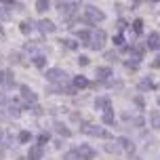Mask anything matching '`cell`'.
I'll list each match as a JSON object with an SVG mask.
<instances>
[{"instance_id":"6da1fadb","label":"cell","mask_w":160,"mask_h":160,"mask_svg":"<svg viewBox=\"0 0 160 160\" xmlns=\"http://www.w3.org/2000/svg\"><path fill=\"white\" fill-rule=\"evenodd\" d=\"M105 19L103 15V11H99L97 7H84V15H82V21L88 25H93V23H101Z\"/></svg>"},{"instance_id":"7a4b0ae2","label":"cell","mask_w":160,"mask_h":160,"mask_svg":"<svg viewBox=\"0 0 160 160\" xmlns=\"http://www.w3.org/2000/svg\"><path fill=\"white\" fill-rule=\"evenodd\" d=\"M80 133L82 135H91V137H103V139H110V133L103 131L101 127H97V124H91V122H82L80 124Z\"/></svg>"},{"instance_id":"3957f363","label":"cell","mask_w":160,"mask_h":160,"mask_svg":"<svg viewBox=\"0 0 160 160\" xmlns=\"http://www.w3.org/2000/svg\"><path fill=\"white\" fill-rule=\"evenodd\" d=\"M105 38H108V34L103 30H91V42H88V47L95 48V51H101Z\"/></svg>"},{"instance_id":"277c9868","label":"cell","mask_w":160,"mask_h":160,"mask_svg":"<svg viewBox=\"0 0 160 160\" xmlns=\"http://www.w3.org/2000/svg\"><path fill=\"white\" fill-rule=\"evenodd\" d=\"M47 80L55 82V84H63V82H68V74L59 68H51V70H47Z\"/></svg>"},{"instance_id":"5b68a950","label":"cell","mask_w":160,"mask_h":160,"mask_svg":"<svg viewBox=\"0 0 160 160\" xmlns=\"http://www.w3.org/2000/svg\"><path fill=\"white\" fill-rule=\"evenodd\" d=\"M19 93H21V99H23L28 105L36 103V95H34V91L28 87V84H21V87H19Z\"/></svg>"},{"instance_id":"8992f818","label":"cell","mask_w":160,"mask_h":160,"mask_svg":"<svg viewBox=\"0 0 160 160\" xmlns=\"http://www.w3.org/2000/svg\"><path fill=\"white\" fill-rule=\"evenodd\" d=\"M76 152H78V156L80 158H84V160H93L97 156V152L91 148V145H87V143H82V145H78L76 148Z\"/></svg>"},{"instance_id":"52a82bcc","label":"cell","mask_w":160,"mask_h":160,"mask_svg":"<svg viewBox=\"0 0 160 160\" xmlns=\"http://www.w3.org/2000/svg\"><path fill=\"white\" fill-rule=\"evenodd\" d=\"M57 11L61 13V17H63V19H72L74 13H76V7H72V4H65V2H59V4H57Z\"/></svg>"},{"instance_id":"ba28073f","label":"cell","mask_w":160,"mask_h":160,"mask_svg":"<svg viewBox=\"0 0 160 160\" xmlns=\"http://www.w3.org/2000/svg\"><path fill=\"white\" fill-rule=\"evenodd\" d=\"M36 25H38V30L42 34H53V32H55V23H53L51 19H40Z\"/></svg>"},{"instance_id":"9c48e42d","label":"cell","mask_w":160,"mask_h":160,"mask_svg":"<svg viewBox=\"0 0 160 160\" xmlns=\"http://www.w3.org/2000/svg\"><path fill=\"white\" fill-rule=\"evenodd\" d=\"M148 48L152 51H160V34L158 32H152L148 36Z\"/></svg>"},{"instance_id":"30bf717a","label":"cell","mask_w":160,"mask_h":160,"mask_svg":"<svg viewBox=\"0 0 160 160\" xmlns=\"http://www.w3.org/2000/svg\"><path fill=\"white\" fill-rule=\"evenodd\" d=\"M95 108H97V110H103V112L112 110V101H110V97H97V99H95Z\"/></svg>"},{"instance_id":"8fae6325","label":"cell","mask_w":160,"mask_h":160,"mask_svg":"<svg viewBox=\"0 0 160 160\" xmlns=\"http://www.w3.org/2000/svg\"><path fill=\"white\" fill-rule=\"evenodd\" d=\"M118 145L124 150V152H133V150H135V143H133L128 137H118Z\"/></svg>"},{"instance_id":"7c38bea8","label":"cell","mask_w":160,"mask_h":160,"mask_svg":"<svg viewBox=\"0 0 160 160\" xmlns=\"http://www.w3.org/2000/svg\"><path fill=\"white\" fill-rule=\"evenodd\" d=\"M42 158V145H34L28 152V160H40Z\"/></svg>"},{"instance_id":"4fadbf2b","label":"cell","mask_w":160,"mask_h":160,"mask_svg":"<svg viewBox=\"0 0 160 160\" xmlns=\"http://www.w3.org/2000/svg\"><path fill=\"white\" fill-rule=\"evenodd\" d=\"M97 76H99V82H108L112 78V70L110 68H97Z\"/></svg>"},{"instance_id":"5bb4252c","label":"cell","mask_w":160,"mask_h":160,"mask_svg":"<svg viewBox=\"0 0 160 160\" xmlns=\"http://www.w3.org/2000/svg\"><path fill=\"white\" fill-rule=\"evenodd\" d=\"M53 128H55L57 135H61V137H70V128L65 127L63 122H53Z\"/></svg>"},{"instance_id":"9a60e30c","label":"cell","mask_w":160,"mask_h":160,"mask_svg":"<svg viewBox=\"0 0 160 160\" xmlns=\"http://www.w3.org/2000/svg\"><path fill=\"white\" fill-rule=\"evenodd\" d=\"M7 88H15L17 82H15V76H13V72H4V82H2Z\"/></svg>"},{"instance_id":"2e32d148","label":"cell","mask_w":160,"mask_h":160,"mask_svg":"<svg viewBox=\"0 0 160 160\" xmlns=\"http://www.w3.org/2000/svg\"><path fill=\"white\" fill-rule=\"evenodd\" d=\"M88 84H91V82H88L84 76H74V87H76V91H78V88H87Z\"/></svg>"},{"instance_id":"e0dca14e","label":"cell","mask_w":160,"mask_h":160,"mask_svg":"<svg viewBox=\"0 0 160 160\" xmlns=\"http://www.w3.org/2000/svg\"><path fill=\"white\" fill-rule=\"evenodd\" d=\"M91 30H93V28H91ZM91 30H78V32H76V36H78L87 47H88V42H91Z\"/></svg>"},{"instance_id":"ac0fdd59","label":"cell","mask_w":160,"mask_h":160,"mask_svg":"<svg viewBox=\"0 0 160 160\" xmlns=\"http://www.w3.org/2000/svg\"><path fill=\"white\" fill-rule=\"evenodd\" d=\"M139 57H133V59H128V61H124V68L127 70H131V72H137V68H139Z\"/></svg>"},{"instance_id":"d6986e66","label":"cell","mask_w":160,"mask_h":160,"mask_svg":"<svg viewBox=\"0 0 160 160\" xmlns=\"http://www.w3.org/2000/svg\"><path fill=\"white\" fill-rule=\"evenodd\" d=\"M137 88H139V91H150V88H154V84H152L150 78H141L137 82Z\"/></svg>"},{"instance_id":"ffe728a7","label":"cell","mask_w":160,"mask_h":160,"mask_svg":"<svg viewBox=\"0 0 160 160\" xmlns=\"http://www.w3.org/2000/svg\"><path fill=\"white\" fill-rule=\"evenodd\" d=\"M48 8H51V2L48 0H36V11L38 13H47Z\"/></svg>"},{"instance_id":"44dd1931","label":"cell","mask_w":160,"mask_h":160,"mask_svg":"<svg viewBox=\"0 0 160 160\" xmlns=\"http://www.w3.org/2000/svg\"><path fill=\"white\" fill-rule=\"evenodd\" d=\"M17 141H19V143H30V141H32V133H30V131H21V133L17 135Z\"/></svg>"},{"instance_id":"7402d4cb","label":"cell","mask_w":160,"mask_h":160,"mask_svg":"<svg viewBox=\"0 0 160 160\" xmlns=\"http://www.w3.org/2000/svg\"><path fill=\"white\" fill-rule=\"evenodd\" d=\"M8 59H11V63H21V65H28V61H23V55H21V53H11V55H8Z\"/></svg>"},{"instance_id":"603a6c76","label":"cell","mask_w":160,"mask_h":160,"mask_svg":"<svg viewBox=\"0 0 160 160\" xmlns=\"http://www.w3.org/2000/svg\"><path fill=\"white\" fill-rule=\"evenodd\" d=\"M150 124H152V128H160V112L150 114Z\"/></svg>"},{"instance_id":"cb8c5ba5","label":"cell","mask_w":160,"mask_h":160,"mask_svg":"<svg viewBox=\"0 0 160 160\" xmlns=\"http://www.w3.org/2000/svg\"><path fill=\"white\" fill-rule=\"evenodd\" d=\"M19 30H21V34L28 36V34L32 32V21H21V23H19Z\"/></svg>"},{"instance_id":"d4e9b609","label":"cell","mask_w":160,"mask_h":160,"mask_svg":"<svg viewBox=\"0 0 160 160\" xmlns=\"http://www.w3.org/2000/svg\"><path fill=\"white\" fill-rule=\"evenodd\" d=\"M101 122H103V124H114V114H112V110H108V112L101 116Z\"/></svg>"},{"instance_id":"484cf974","label":"cell","mask_w":160,"mask_h":160,"mask_svg":"<svg viewBox=\"0 0 160 160\" xmlns=\"http://www.w3.org/2000/svg\"><path fill=\"white\" fill-rule=\"evenodd\" d=\"M34 65L42 70V68L47 65V59H44V57H42V55H36V57H34Z\"/></svg>"},{"instance_id":"4316f807","label":"cell","mask_w":160,"mask_h":160,"mask_svg":"<svg viewBox=\"0 0 160 160\" xmlns=\"http://www.w3.org/2000/svg\"><path fill=\"white\" fill-rule=\"evenodd\" d=\"M103 57L108 59V61H116V59H118V51H105Z\"/></svg>"},{"instance_id":"83f0119b","label":"cell","mask_w":160,"mask_h":160,"mask_svg":"<svg viewBox=\"0 0 160 160\" xmlns=\"http://www.w3.org/2000/svg\"><path fill=\"white\" fill-rule=\"evenodd\" d=\"M141 30H143V21L141 19H135L133 21V34H139Z\"/></svg>"},{"instance_id":"f1b7e54d","label":"cell","mask_w":160,"mask_h":160,"mask_svg":"<svg viewBox=\"0 0 160 160\" xmlns=\"http://www.w3.org/2000/svg\"><path fill=\"white\" fill-rule=\"evenodd\" d=\"M61 44H65L70 51H76V48H78V42H76V40H61Z\"/></svg>"},{"instance_id":"f546056e","label":"cell","mask_w":160,"mask_h":160,"mask_svg":"<svg viewBox=\"0 0 160 160\" xmlns=\"http://www.w3.org/2000/svg\"><path fill=\"white\" fill-rule=\"evenodd\" d=\"M63 160H80V156H78V152H76V150H72V152H68L63 156Z\"/></svg>"},{"instance_id":"4dcf8cb0","label":"cell","mask_w":160,"mask_h":160,"mask_svg":"<svg viewBox=\"0 0 160 160\" xmlns=\"http://www.w3.org/2000/svg\"><path fill=\"white\" fill-rule=\"evenodd\" d=\"M105 152L116 154V152H120V148H116V143H105Z\"/></svg>"},{"instance_id":"1f68e13d","label":"cell","mask_w":160,"mask_h":160,"mask_svg":"<svg viewBox=\"0 0 160 160\" xmlns=\"http://www.w3.org/2000/svg\"><path fill=\"white\" fill-rule=\"evenodd\" d=\"M36 48H38L36 42H25V51H28V53H36Z\"/></svg>"},{"instance_id":"d6a6232c","label":"cell","mask_w":160,"mask_h":160,"mask_svg":"<svg viewBox=\"0 0 160 160\" xmlns=\"http://www.w3.org/2000/svg\"><path fill=\"white\" fill-rule=\"evenodd\" d=\"M88 63H91V59H88L87 55H80L78 57V65H82V68H84V65H88Z\"/></svg>"},{"instance_id":"836d02e7","label":"cell","mask_w":160,"mask_h":160,"mask_svg":"<svg viewBox=\"0 0 160 160\" xmlns=\"http://www.w3.org/2000/svg\"><path fill=\"white\" fill-rule=\"evenodd\" d=\"M114 44H116V47H124V38H122V36H114Z\"/></svg>"},{"instance_id":"e575fe53","label":"cell","mask_w":160,"mask_h":160,"mask_svg":"<svg viewBox=\"0 0 160 160\" xmlns=\"http://www.w3.org/2000/svg\"><path fill=\"white\" fill-rule=\"evenodd\" d=\"M48 141V133H42V135L38 137V145H44Z\"/></svg>"},{"instance_id":"d590c367","label":"cell","mask_w":160,"mask_h":160,"mask_svg":"<svg viewBox=\"0 0 160 160\" xmlns=\"http://www.w3.org/2000/svg\"><path fill=\"white\" fill-rule=\"evenodd\" d=\"M133 124H135V127H143V124H145V120L141 118V116H137V118H133Z\"/></svg>"},{"instance_id":"8d00e7d4","label":"cell","mask_w":160,"mask_h":160,"mask_svg":"<svg viewBox=\"0 0 160 160\" xmlns=\"http://www.w3.org/2000/svg\"><path fill=\"white\" fill-rule=\"evenodd\" d=\"M135 103H137V108H143V105H145V99L141 95H137L135 97Z\"/></svg>"},{"instance_id":"74e56055","label":"cell","mask_w":160,"mask_h":160,"mask_svg":"<svg viewBox=\"0 0 160 160\" xmlns=\"http://www.w3.org/2000/svg\"><path fill=\"white\" fill-rule=\"evenodd\" d=\"M4 112H7V110H0V120L7 122V120H11V114H4Z\"/></svg>"},{"instance_id":"f35d334b","label":"cell","mask_w":160,"mask_h":160,"mask_svg":"<svg viewBox=\"0 0 160 160\" xmlns=\"http://www.w3.org/2000/svg\"><path fill=\"white\" fill-rule=\"evenodd\" d=\"M124 19H118V21H116V28H118V32H122V30H124Z\"/></svg>"},{"instance_id":"ab89813d","label":"cell","mask_w":160,"mask_h":160,"mask_svg":"<svg viewBox=\"0 0 160 160\" xmlns=\"http://www.w3.org/2000/svg\"><path fill=\"white\" fill-rule=\"evenodd\" d=\"M30 108H32V112L36 114V116H40V114H42V108H40V105H30Z\"/></svg>"},{"instance_id":"60d3db41","label":"cell","mask_w":160,"mask_h":160,"mask_svg":"<svg viewBox=\"0 0 160 160\" xmlns=\"http://www.w3.org/2000/svg\"><path fill=\"white\" fill-rule=\"evenodd\" d=\"M80 2H82V0H68V4H72V7H76V8L80 7Z\"/></svg>"},{"instance_id":"b9f144b4","label":"cell","mask_w":160,"mask_h":160,"mask_svg":"<svg viewBox=\"0 0 160 160\" xmlns=\"http://www.w3.org/2000/svg\"><path fill=\"white\" fill-rule=\"evenodd\" d=\"M0 4H8V7H13V4H15V0H0Z\"/></svg>"},{"instance_id":"7bdbcfd3","label":"cell","mask_w":160,"mask_h":160,"mask_svg":"<svg viewBox=\"0 0 160 160\" xmlns=\"http://www.w3.org/2000/svg\"><path fill=\"white\" fill-rule=\"evenodd\" d=\"M152 68H160V57H156V59H154V63H152Z\"/></svg>"},{"instance_id":"ee69618b","label":"cell","mask_w":160,"mask_h":160,"mask_svg":"<svg viewBox=\"0 0 160 160\" xmlns=\"http://www.w3.org/2000/svg\"><path fill=\"white\" fill-rule=\"evenodd\" d=\"M4 103H7V97H4L2 93H0V105H4Z\"/></svg>"},{"instance_id":"f6af8a7d","label":"cell","mask_w":160,"mask_h":160,"mask_svg":"<svg viewBox=\"0 0 160 160\" xmlns=\"http://www.w3.org/2000/svg\"><path fill=\"white\" fill-rule=\"evenodd\" d=\"M72 120H76V122H78V120H80V114H78V112H74V114H72Z\"/></svg>"},{"instance_id":"bcb514c9","label":"cell","mask_w":160,"mask_h":160,"mask_svg":"<svg viewBox=\"0 0 160 160\" xmlns=\"http://www.w3.org/2000/svg\"><path fill=\"white\" fill-rule=\"evenodd\" d=\"M2 82H4V72L0 70V84H2Z\"/></svg>"},{"instance_id":"7dc6e473","label":"cell","mask_w":160,"mask_h":160,"mask_svg":"<svg viewBox=\"0 0 160 160\" xmlns=\"http://www.w3.org/2000/svg\"><path fill=\"white\" fill-rule=\"evenodd\" d=\"M0 38H4V30H2V25H0Z\"/></svg>"},{"instance_id":"c3c4849f","label":"cell","mask_w":160,"mask_h":160,"mask_svg":"<svg viewBox=\"0 0 160 160\" xmlns=\"http://www.w3.org/2000/svg\"><path fill=\"white\" fill-rule=\"evenodd\" d=\"M2 156H4V152H2V150H0V158H2Z\"/></svg>"},{"instance_id":"681fc988","label":"cell","mask_w":160,"mask_h":160,"mask_svg":"<svg viewBox=\"0 0 160 160\" xmlns=\"http://www.w3.org/2000/svg\"><path fill=\"white\" fill-rule=\"evenodd\" d=\"M17 160H28V158H17Z\"/></svg>"},{"instance_id":"f907efd6","label":"cell","mask_w":160,"mask_h":160,"mask_svg":"<svg viewBox=\"0 0 160 160\" xmlns=\"http://www.w3.org/2000/svg\"><path fill=\"white\" fill-rule=\"evenodd\" d=\"M59 2H63V0H59Z\"/></svg>"},{"instance_id":"816d5d0a","label":"cell","mask_w":160,"mask_h":160,"mask_svg":"<svg viewBox=\"0 0 160 160\" xmlns=\"http://www.w3.org/2000/svg\"><path fill=\"white\" fill-rule=\"evenodd\" d=\"M154 2H158V0H154Z\"/></svg>"}]
</instances>
